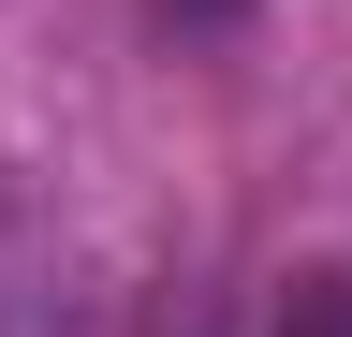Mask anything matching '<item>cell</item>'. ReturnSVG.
<instances>
[{
  "label": "cell",
  "mask_w": 352,
  "mask_h": 337,
  "mask_svg": "<svg viewBox=\"0 0 352 337\" xmlns=\"http://www.w3.org/2000/svg\"><path fill=\"white\" fill-rule=\"evenodd\" d=\"M162 15H235V0H162Z\"/></svg>",
  "instance_id": "obj_2"
},
{
  "label": "cell",
  "mask_w": 352,
  "mask_h": 337,
  "mask_svg": "<svg viewBox=\"0 0 352 337\" xmlns=\"http://www.w3.org/2000/svg\"><path fill=\"white\" fill-rule=\"evenodd\" d=\"M279 337H352V264H308L279 293Z\"/></svg>",
  "instance_id": "obj_1"
}]
</instances>
